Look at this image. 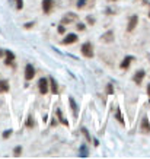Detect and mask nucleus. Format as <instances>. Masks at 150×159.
Instances as JSON below:
<instances>
[{
    "label": "nucleus",
    "mask_w": 150,
    "mask_h": 159,
    "mask_svg": "<svg viewBox=\"0 0 150 159\" xmlns=\"http://www.w3.org/2000/svg\"><path fill=\"white\" fill-rule=\"evenodd\" d=\"M87 22H89V24L92 25V24H93V22H95V19H93L92 16H87Z\"/></svg>",
    "instance_id": "nucleus-27"
},
{
    "label": "nucleus",
    "mask_w": 150,
    "mask_h": 159,
    "mask_svg": "<svg viewBox=\"0 0 150 159\" xmlns=\"http://www.w3.org/2000/svg\"><path fill=\"white\" fill-rule=\"evenodd\" d=\"M147 93H149V97H150V85L147 86Z\"/></svg>",
    "instance_id": "nucleus-30"
},
{
    "label": "nucleus",
    "mask_w": 150,
    "mask_h": 159,
    "mask_svg": "<svg viewBox=\"0 0 150 159\" xmlns=\"http://www.w3.org/2000/svg\"><path fill=\"white\" fill-rule=\"evenodd\" d=\"M9 92V83L7 80H0V93H6Z\"/></svg>",
    "instance_id": "nucleus-11"
},
{
    "label": "nucleus",
    "mask_w": 150,
    "mask_h": 159,
    "mask_svg": "<svg viewBox=\"0 0 150 159\" xmlns=\"http://www.w3.org/2000/svg\"><path fill=\"white\" fill-rule=\"evenodd\" d=\"M68 101H70V107H72V110H73V114L77 116V104H76V101H74L73 98H70Z\"/></svg>",
    "instance_id": "nucleus-15"
},
{
    "label": "nucleus",
    "mask_w": 150,
    "mask_h": 159,
    "mask_svg": "<svg viewBox=\"0 0 150 159\" xmlns=\"http://www.w3.org/2000/svg\"><path fill=\"white\" fill-rule=\"evenodd\" d=\"M87 155H89V153H87V148H86L85 145H82V146H80V152H79V156H80V158H86Z\"/></svg>",
    "instance_id": "nucleus-17"
},
{
    "label": "nucleus",
    "mask_w": 150,
    "mask_h": 159,
    "mask_svg": "<svg viewBox=\"0 0 150 159\" xmlns=\"http://www.w3.org/2000/svg\"><path fill=\"white\" fill-rule=\"evenodd\" d=\"M15 5H16V9L20 10L24 7V0H15Z\"/></svg>",
    "instance_id": "nucleus-20"
},
{
    "label": "nucleus",
    "mask_w": 150,
    "mask_h": 159,
    "mask_svg": "<svg viewBox=\"0 0 150 159\" xmlns=\"http://www.w3.org/2000/svg\"><path fill=\"white\" fill-rule=\"evenodd\" d=\"M141 130L144 131V133H149L150 131V123H149V118H147V117H144L143 121H141Z\"/></svg>",
    "instance_id": "nucleus-10"
},
{
    "label": "nucleus",
    "mask_w": 150,
    "mask_h": 159,
    "mask_svg": "<svg viewBox=\"0 0 150 159\" xmlns=\"http://www.w3.org/2000/svg\"><path fill=\"white\" fill-rule=\"evenodd\" d=\"M10 134H12V130L3 131V139H7V137H10Z\"/></svg>",
    "instance_id": "nucleus-25"
},
{
    "label": "nucleus",
    "mask_w": 150,
    "mask_h": 159,
    "mask_svg": "<svg viewBox=\"0 0 150 159\" xmlns=\"http://www.w3.org/2000/svg\"><path fill=\"white\" fill-rule=\"evenodd\" d=\"M48 85H50V82H48V79H39V82H38V88H39V93H47L48 92Z\"/></svg>",
    "instance_id": "nucleus-3"
},
{
    "label": "nucleus",
    "mask_w": 150,
    "mask_h": 159,
    "mask_svg": "<svg viewBox=\"0 0 150 159\" xmlns=\"http://www.w3.org/2000/svg\"><path fill=\"white\" fill-rule=\"evenodd\" d=\"M20 153H22V148H20V146L15 148V150H13V155H15V156H19Z\"/></svg>",
    "instance_id": "nucleus-23"
},
{
    "label": "nucleus",
    "mask_w": 150,
    "mask_h": 159,
    "mask_svg": "<svg viewBox=\"0 0 150 159\" xmlns=\"http://www.w3.org/2000/svg\"><path fill=\"white\" fill-rule=\"evenodd\" d=\"M82 133L85 134V137H86L89 142H90V134H89V131H87V129L86 127H82Z\"/></svg>",
    "instance_id": "nucleus-21"
},
{
    "label": "nucleus",
    "mask_w": 150,
    "mask_h": 159,
    "mask_svg": "<svg viewBox=\"0 0 150 159\" xmlns=\"http://www.w3.org/2000/svg\"><path fill=\"white\" fill-rule=\"evenodd\" d=\"M82 54L85 56V57L87 58H92L93 57V47L90 43H85L82 45Z\"/></svg>",
    "instance_id": "nucleus-2"
},
{
    "label": "nucleus",
    "mask_w": 150,
    "mask_h": 159,
    "mask_svg": "<svg viewBox=\"0 0 150 159\" xmlns=\"http://www.w3.org/2000/svg\"><path fill=\"white\" fill-rule=\"evenodd\" d=\"M5 56H6V60H5L6 64H13V61H15V54L12 53V51H9V50H6V51H5Z\"/></svg>",
    "instance_id": "nucleus-7"
},
{
    "label": "nucleus",
    "mask_w": 150,
    "mask_h": 159,
    "mask_svg": "<svg viewBox=\"0 0 150 159\" xmlns=\"http://www.w3.org/2000/svg\"><path fill=\"white\" fill-rule=\"evenodd\" d=\"M48 82H50V85H51V92H53V93H58V86H57V83H55V80H54L53 77H50Z\"/></svg>",
    "instance_id": "nucleus-13"
},
{
    "label": "nucleus",
    "mask_w": 150,
    "mask_h": 159,
    "mask_svg": "<svg viewBox=\"0 0 150 159\" xmlns=\"http://www.w3.org/2000/svg\"><path fill=\"white\" fill-rule=\"evenodd\" d=\"M87 3L93 5V0H79L77 3H76V6H77L79 9H83V7H85V6H86Z\"/></svg>",
    "instance_id": "nucleus-14"
},
{
    "label": "nucleus",
    "mask_w": 150,
    "mask_h": 159,
    "mask_svg": "<svg viewBox=\"0 0 150 159\" xmlns=\"http://www.w3.org/2000/svg\"><path fill=\"white\" fill-rule=\"evenodd\" d=\"M35 76V69L32 64H26V67H25V79L26 80H32Z\"/></svg>",
    "instance_id": "nucleus-4"
},
{
    "label": "nucleus",
    "mask_w": 150,
    "mask_h": 159,
    "mask_svg": "<svg viewBox=\"0 0 150 159\" xmlns=\"http://www.w3.org/2000/svg\"><path fill=\"white\" fill-rule=\"evenodd\" d=\"M34 26V22H28V24L25 25V28H32Z\"/></svg>",
    "instance_id": "nucleus-29"
},
{
    "label": "nucleus",
    "mask_w": 150,
    "mask_h": 159,
    "mask_svg": "<svg viewBox=\"0 0 150 159\" xmlns=\"http://www.w3.org/2000/svg\"><path fill=\"white\" fill-rule=\"evenodd\" d=\"M107 93H108V95H112V93H114V86H112V83H108V86H107Z\"/></svg>",
    "instance_id": "nucleus-22"
},
{
    "label": "nucleus",
    "mask_w": 150,
    "mask_h": 159,
    "mask_svg": "<svg viewBox=\"0 0 150 159\" xmlns=\"http://www.w3.org/2000/svg\"><path fill=\"white\" fill-rule=\"evenodd\" d=\"M149 18H150V12H149Z\"/></svg>",
    "instance_id": "nucleus-32"
},
{
    "label": "nucleus",
    "mask_w": 150,
    "mask_h": 159,
    "mask_svg": "<svg viewBox=\"0 0 150 159\" xmlns=\"http://www.w3.org/2000/svg\"><path fill=\"white\" fill-rule=\"evenodd\" d=\"M79 18L76 13H72V12H67V15H64L63 19H61V25H68V24H73L76 22Z\"/></svg>",
    "instance_id": "nucleus-1"
},
{
    "label": "nucleus",
    "mask_w": 150,
    "mask_h": 159,
    "mask_svg": "<svg viewBox=\"0 0 150 159\" xmlns=\"http://www.w3.org/2000/svg\"><path fill=\"white\" fill-rule=\"evenodd\" d=\"M115 118H117V120H118V121H120L121 124H124V118H122V116H121V111H120V110H117Z\"/></svg>",
    "instance_id": "nucleus-19"
},
{
    "label": "nucleus",
    "mask_w": 150,
    "mask_h": 159,
    "mask_svg": "<svg viewBox=\"0 0 150 159\" xmlns=\"http://www.w3.org/2000/svg\"><path fill=\"white\" fill-rule=\"evenodd\" d=\"M102 39H104V41H107V43H109V41H112V39H114V34L109 31V32H107V34L102 37Z\"/></svg>",
    "instance_id": "nucleus-18"
},
{
    "label": "nucleus",
    "mask_w": 150,
    "mask_h": 159,
    "mask_svg": "<svg viewBox=\"0 0 150 159\" xmlns=\"http://www.w3.org/2000/svg\"><path fill=\"white\" fill-rule=\"evenodd\" d=\"M144 70H139V72L134 75V82L137 83V85H140L141 82H143V79H144Z\"/></svg>",
    "instance_id": "nucleus-8"
},
{
    "label": "nucleus",
    "mask_w": 150,
    "mask_h": 159,
    "mask_svg": "<svg viewBox=\"0 0 150 159\" xmlns=\"http://www.w3.org/2000/svg\"><path fill=\"white\" fill-rule=\"evenodd\" d=\"M131 60H133V57H131V56H127V57L121 61V64H120V66H121V69H128V66H130Z\"/></svg>",
    "instance_id": "nucleus-12"
},
{
    "label": "nucleus",
    "mask_w": 150,
    "mask_h": 159,
    "mask_svg": "<svg viewBox=\"0 0 150 159\" xmlns=\"http://www.w3.org/2000/svg\"><path fill=\"white\" fill-rule=\"evenodd\" d=\"M137 22H139V18H137V16H131L130 20H128V25H127V31H128V32H133L134 28L137 26Z\"/></svg>",
    "instance_id": "nucleus-6"
},
{
    "label": "nucleus",
    "mask_w": 150,
    "mask_h": 159,
    "mask_svg": "<svg viewBox=\"0 0 150 159\" xmlns=\"http://www.w3.org/2000/svg\"><path fill=\"white\" fill-rule=\"evenodd\" d=\"M26 127H34V120H32V117H28V120H26Z\"/></svg>",
    "instance_id": "nucleus-24"
},
{
    "label": "nucleus",
    "mask_w": 150,
    "mask_h": 159,
    "mask_svg": "<svg viewBox=\"0 0 150 159\" xmlns=\"http://www.w3.org/2000/svg\"><path fill=\"white\" fill-rule=\"evenodd\" d=\"M77 29H79V31H83V29H85V25H83V24H77Z\"/></svg>",
    "instance_id": "nucleus-28"
},
{
    "label": "nucleus",
    "mask_w": 150,
    "mask_h": 159,
    "mask_svg": "<svg viewBox=\"0 0 150 159\" xmlns=\"http://www.w3.org/2000/svg\"><path fill=\"white\" fill-rule=\"evenodd\" d=\"M57 117H58V120H60V123H61V124L68 125V121L63 117V114H61V111H60V110H57Z\"/></svg>",
    "instance_id": "nucleus-16"
},
{
    "label": "nucleus",
    "mask_w": 150,
    "mask_h": 159,
    "mask_svg": "<svg viewBox=\"0 0 150 159\" xmlns=\"http://www.w3.org/2000/svg\"><path fill=\"white\" fill-rule=\"evenodd\" d=\"M3 54H5V51H3V50H0V57H2Z\"/></svg>",
    "instance_id": "nucleus-31"
},
{
    "label": "nucleus",
    "mask_w": 150,
    "mask_h": 159,
    "mask_svg": "<svg viewBox=\"0 0 150 159\" xmlns=\"http://www.w3.org/2000/svg\"><path fill=\"white\" fill-rule=\"evenodd\" d=\"M58 32H60V34H64V32H66V28H64V25H60V26H58Z\"/></svg>",
    "instance_id": "nucleus-26"
},
{
    "label": "nucleus",
    "mask_w": 150,
    "mask_h": 159,
    "mask_svg": "<svg viewBox=\"0 0 150 159\" xmlns=\"http://www.w3.org/2000/svg\"><path fill=\"white\" fill-rule=\"evenodd\" d=\"M54 7V0H42V10L44 13H51V10Z\"/></svg>",
    "instance_id": "nucleus-5"
},
{
    "label": "nucleus",
    "mask_w": 150,
    "mask_h": 159,
    "mask_svg": "<svg viewBox=\"0 0 150 159\" xmlns=\"http://www.w3.org/2000/svg\"><path fill=\"white\" fill-rule=\"evenodd\" d=\"M111 2H115V0H111Z\"/></svg>",
    "instance_id": "nucleus-33"
},
{
    "label": "nucleus",
    "mask_w": 150,
    "mask_h": 159,
    "mask_svg": "<svg viewBox=\"0 0 150 159\" xmlns=\"http://www.w3.org/2000/svg\"><path fill=\"white\" fill-rule=\"evenodd\" d=\"M77 41V35L74 34H67V37L63 39V44H73Z\"/></svg>",
    "instance_id": "nucleus-9"
}]
</instances>
